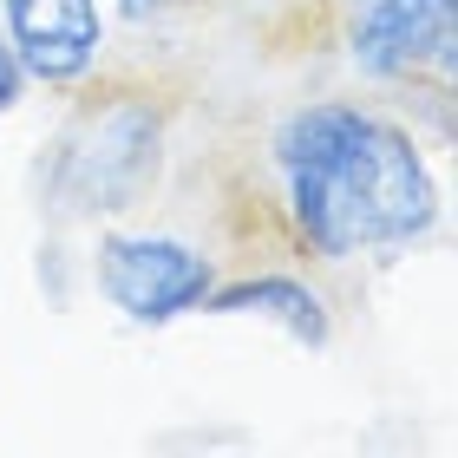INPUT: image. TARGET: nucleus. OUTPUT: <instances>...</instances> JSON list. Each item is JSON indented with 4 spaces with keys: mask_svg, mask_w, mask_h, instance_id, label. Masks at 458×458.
Returning <instances> with one entry per match:
<instances>
[{
    "mask_svg": "<svg viewBox=\"0 0 458 458\" xmlns=\"http://www.w3.org/2000/svg\"><path fill=\"white\" fill-rule=\"evenodd\" d=\"M288 216L327 262L420 242L439 223V177L406 124L367 106H301L276 124Z\"/></svg>",
    "mask_w": 458,
    "mask_h": 458,
    "instance_id": "obj_1",
    "label": "nucleus"
},
{
    "mask_svg": "<svg viewBox=\"0 0 458 458\" xmlns=\"http://www.w3.org/2000/svg\"><path fill=\"white\" fill-rule=\"evenodd\" d=\"M157 177V112L151 106H106L72 118L53 138L47 197L66 216H118Z\"/></svg>",
    "mask_w": 458,
    "mask_h": 458,
    "instance_id": "obj_2",
    "label": "nucleus"
},
{
    "mask_svg": "<svg viewBox=\"0 0 458 458\" xmlns=\"http://www.w3.org/2000/svg\"><path fill=\"white\" fill-rule=\"evenodd\" d=\"M92 276L124 321L164 327L177 315H197L203 295L216 288V262L183 236H98L92 249Z\"/></svg>",
    "mask_w": 458,
    "mask_h": 458,
    "instance_id": "obj_3",
    "label": "nucleus"
},
{
    "mask_svg": "<svg viewBox=\"0 0 458 458\" xmlns=\"http://www.w3.org/2000/svg\"><path fill=\"white\" fill-rule=\"evenodd\" d=\"M347 59L367 79H406L426 59L452 72V0H353Z\"/></svg>",
    "mask_w": 458,
    "mask_h": 458,
    "instance_id": "obj_4",
    "label": "nucleus"
},
{
    "mask_svg": "<svg viewBox=\"0 0 458 458\" xmlns=\"http://www.w3.org/2000/svg\"><path fill=\"white\" fill-rule=\"evenodd\" d=\"M0 20H7V39L27 79H47V86H79L106 53L98 0H7Z\"/></svg>",
    "mask_w": 458,
    "mask_h": 458,
    "instance_id": "obj_5",
    "label": "nucleus"
},
{
    "mask_svg": "<svg viewBox=\"0 0 458 458\" xmlns=\"http://www.w3.org/2000/svg\"><path fill=\"white\" fill-rule=\"evenodd\" d=\"M203 315H256V321H276L282 335H295L301 347H327V335H335L327 301L308 282H295V276H242V282H229V288H210V295H203Z\"/></svg>",
    "mask_w": 458,
    "mask_h": 458,
    "instance_id": "obj_6",
    "label": "nucleus"
},
{
    "mask_svg": "<svg viewBox=\"0 0 458 458\" xmlns=\"http://www.w3.org/2000/svg\"><path fill=\"white\" fill-rule=\"evenodd\" d=\"M20 98H27V66H20L13 39H7V27H0V118H7Z\"/></svg>",
    "mask_w": 458,
    "mask_h": 458,
    "instance_id": "obj_7",
    "label": "nucleus"
},
{
    "mask_svg": "<svg viewBox=\"0 0 458 458\" xmlns=\"http://www.w3.org/2000/svg\"><path fill=\"white\" fill-rule=\"evenodd\" d=\"M164 7H171V0H118L124 20H151V13H164Z\"/></svg>",
    "mask_w": 458,
    "mask_h": 458,
    "instance_id": "obj_8",
    "label": "nucleus"
}]
</instances>
